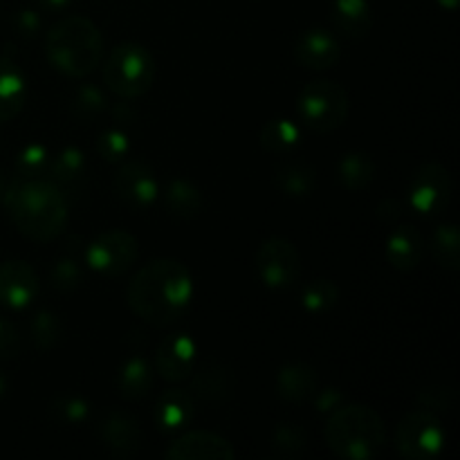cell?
<instances>
[{"label":"cell","mask_w":460,"mask_h":460,"mask_svg":"<svg viewBox=\"0 0 460 460\" xmlns=\"http://www.w3.org/2000/svg\"><path fill=\"white\" fill-rule=\"evenodd\" d=\"M193 299V277L182 261L155 259L137 270L126 288V301L135 317L166 328L178 322Z\"/></svg>","instance_id":"1"},{"label":"cell","mask_w":460,"mask_h":460,"mask_svg":"<svg viewBox=\"0 0 460 460\" xmlns=\"http://www.w3.org/2000/svg\"><path fill=\"white\" fill-rule=\"evenodd\" d=\"M0 198L7 207L13 227L30 241L49 243L66 232L67 198L48 175L13 178Z\"/></svg>","instance_id":"2"},{"label":"cell","mask_w":460,"mask_h":460,"mask_svg":"<svg viewBox=\"0 0 460 460\" xmlns=\"http://www.w3.org/2000/svg\"><path fill=\"white\" fill-rule=\"evenodd\" d=\"M45 57L49 66L70 79L88 76L103 61V36L85 16H67L49 27L45 36Z\"/></svg>","instance_id":"3"},{"label":"cell","mask_w":460,"mask_h":460,"mask_svg":"<svg viewBox=\"0 0 460 460\" xmlns=\"http://www.w3.org/2000/svg\"><path fill=\"white\" fill-rule=\"evenodd\" d=\"M323 438L328 449L344 460H373L386 447V425L367 404H341L328 413Z\"/></svg>","instance_id":"4"},{"label":"cell","mask_w":460,"mask_h":460,"mask_svg":"<svg viewBox=\"0 0 460 460\" xmlns=\"http://www.w3.org/2000/svg\"><path fill=\"white\" fill-rule=\"evenodd\" d=\"M103 63V84L119 99H137L155 81V58L151 49L135 40L115 45Z\"/></svg>","instance_id":"5"},{"label":"cell","mask_w":460,"mask_h":460,"mask_svg":"<svg viewBox=\"0 0 460 460\" xmlns=\"http://www.w3.org/2000/svg\"><path fill=\"white\" fill-rule=\"evenodd\" d=\"M349 93L331 79L310 81L296 97V112H299L301 124L319 135L341 128L349 119Z\"/></svg>","instance_id":"6"},{"label":"cell","mask_w":460,"mask_h":460,"mask_svg":"<svg viewBox=\"0 0 460 460\" xmlns=\"http://www.w3.org/2000/svg\"><path fill=\"white\" fill-rule=\"evenodd\" d=\"M394 443L402 458L431 460L443 454L447 434H445L443 422L434 411L416 409L398 422Z\"/></svg>","instance_id":"7"},{"label":"cell","mask_w":460,"mask_h":460,"mask_svg":"<svg viewBox=\"0 0 460 460\" xmlns=\"http://www.w3.org/2000/svg\"><path fill=\"white\" fill-rule=\"evenodd\" d=\"M84 259L90 270L103 277H121L135 265L139 256V243L124 229H108L94 236L84 247Z\"/></svg>","instance_id":"8"},{"label":"cell","mask_w":460,"mask_h":460,"mask_svg":"<svg viewBox=\"0 0 460 460\" xmlns=\"http://www.w3.org/2000/svg\"><path fill=\"white\" fill-rule=\"evenodd\" d=\"M256 274L263 286L272 290H283L299 281L301 254L292 241L283 236H272L261 243L256 250Z\"/></svg>","instance_id":"9"},{"label":"cell","mask_w":460,"mask_h":460,"mask_svg":"<svg viewBox=\"0 0 460 460\" xmlns=\"http://www.w3.org/2000/svg\"><path fill=\"white\" fill-rule=\"evenodd\" d=\"M454 182L447 166L440 162H427L413 173L407 189V202L413 211L422 216L443 214L452 200Z\"/></svg>","instance_id":"10"},{"label":"cell","mask_w":460,"mask_h":460,"mask_svg":"<svg viewBox=\"0 0 460 460\" xmlns=\"http://www.w3.org/2000/svg\"><path fill=\"white\" fill-rule=\"evenodd\" d=\"M198 346L187 332H173L160 341L155 350V371L162 380L171 385H180L191 377L196 371Z\"/></svg>","instance_id":"11"},{"label":"cell","mask_w":460,"mask_h":460,"mask_svg":"<svg viewBox=\"0 0 460 460\" xmlns=\"http://www.w3.org/2000/svg\"><path fill=\"white\" fill-rule=\"evenodd\" d=\"M117 196L133 209H148L160 196V182L155 171L139 160L121 162L112 180Z\"/></svg>","instance_id":"12"},{"label":"cell","mask_w":460,"mask_h":460,"mask_svg":"<svg viewBox=\"0 0 460 460\" xmlns=\"http://www.w3.org/2000/svg\"><path fill=\"white\" fill-rule=\"evenodd\" d=\"M40 292V279L25 261L0 263V305L9 310H25Z\"/></svg>","instance_id":"13"},{"label":"cell","mask_w":460,"mask_h":460,"mask_svg":"<svg viewBox=\"0 0 460 460\" xmlns=\"http://www.w3.org/2000/svg\"><path fill=\"white\" fill-rule=\"evenodd\" d=\"M169 460H234L236 449L214 431H187L166 447Z\"/></svg>","instance_id":"14"},{"label":"cell","mask_w":460,"mask_h":460,"mask_svg":"<svg viewBox=\"0 0 460 460\" xmlns=\"http://www.w3.org/2000/svg\"><path fill=\"white\" fill-rule=\"evenodd\" d=\"M102 445L117 458H133L142 449V429L133 416L124 411H111L99 427Z\"/></svg>","instance_id":"15"},{"label":"cell","mask_w":460,"mask_h":460,"mask_svg":"<svg viewBox=\"0 0 460 460\" xmlns=\"http://www.w3.org/2000/svg\"><path fill=\"white\" fill-rule=\"evenodd\" d=\"M295 58L299 61V66L308 67V70H331L340 63L341 49L335 34L317 27V30H308L299 36L295 45Z\"/></svg>","instance_id":"16"},{"label":"cell","mask_w":460,"mask_h":460,"mask_svg":"<svg viewBox=\"0 0 460 460\" xmlns=\"http://www.w3.org/2000/svg\"><path fill=\"white\" fill-rule=\"evenodd\" d=\"M191 395L207 404H223L236 391V376L227 364H209L191 373Z\"/></svg>","instance_id":"17"},{"label":"cell","mask_w":460,"mask_h":460,"mask_svg":"<svg viewBox=\"0 0 460 460\" xmlns=\"http://www.w3.org/2000/svg\"><path fill=\"white\" fill-rule=\"evenodd\" d=\"M425 243L413 225H398L386 238V261L398 272H411L420 265Z\"/></svg>","instance_id":"18"},{"label":"cell","mask_w":460,"mask_h":460,"mask_svg":"<svg viewBox=\"0 0 460 460\" xmlns=\"http://www.w3.org/2000/svg\"><path fill=\"white\" fill-rule=\"evenodd\" d=\"M319 389V376L310 364L288 362L277 373V394L286 402L304 404L313 400Z\"/></svg>","instance_id":"19"},{"label":"cell","mask_w":460,"mask_h":460,"mask_svg":"<svg viewBox=\"0 0 460 460\" xmlns=\"http://www.w3.org/2000/svg\"><path fill=\"white\" fill-rule=\"evenodd\" d=\"M191 391L184 389H166L164 394L157 398L155 411H153V420H155L160 431H180L193 420V411H196V402H193Z\"/></svg>","instance_id":"20"},{"label":"cell","mask_w":460,"mask_h":460,"mask_svg":"<svg viewBox=\"0 0 460 460\" xmlns=\"http://www.w3.org/2000/svg\"><path fill=\"white\" fill-rule=\"evenodd\" d=\"M27 84L21 67L7 57H0V121H9L25 108Z\"/></svg>","instance_id":"21"},{"label":"cell","mask_w":460,"mask_h":460,"mask_svg":"<svg viewBox=\"0 0 460 460\" xmlns=\"http://www.w3.org/2000/svg\"><path fill=\"white\" fill-rule=\"evenodd\" d=\"M48 178L61 189L63 193L81 191L85 184V155L76 146L63 148L54 157H49Z\"/></svg>","instance_id":"22"},{"label":"cell","mask_w":460,"mask_h":460,"mask_svg":"<svg viewBox=\"0 0 460 460\" xmlns=\"http://www.w3.org/2000/svg\"><path fill=\"white\" fill-rule=\"evenodd\" d=\"M332 22L349 39H364L373 27V9L368 0H332Z\"/></svg>","instance_id":"23"},{"label":"cell","mask_w":460,"mask_h":460,"mask_svg":"<svg viewBox=\"0 0 460 460\" xmlns=\"http://www.w3.org/2000/svg\"><path fill=\"white\" fill-rule=\"evenodd\" d=\"M153 386V368L142 355H130L117 373V391L128 402L146 398Z\"/></svg>","instance_id":"24"},{"label":"cell","mask_w":460,"mask_h":460,"mask_svg":"<svg viewBox=\"0 0 460 460\" xmlns=\"http://www.w3.org/2000/svg\"><path fill=\"white\" fill-rule=\"evenodd\" d=\"M164 205L171 216L180 220H191L196 218L202 211V191L191 182V180H171L169 187L164 191Z\"/></svg>","instance_id":"25"},{"label":"cell","mask_w":460,"mask_h":460,"mask_svg":"<svg viewBox=\"0 0 460 460\" xmlns=\"http://www.w3.org/2000/svg\"><path fill=\"white\" fill-rule=\"evenodd\" d=\"M261 146L272 155H290L301 144V128L288 117H274L261 128Z\"/></svg>","instance_id":"26"},{"label":"cell","mask_w":460,"mask_h":460,"mask_svg":"<svg viewBox=\"0 0 460 460\" xmlns=\"http://www.w3.org/2000/svg\"><path fill=\"white\" fill-rule=\"evenodd\" d=\"M274 184L283 196L305 198L317 187V171L305 162H290V164L279 166L274 173Z\"/></svg>","instance_id":"27"},{"label":"cell","mask_w":460,"mask_h":460,"mask_svg":"<svg viewBox=\"0 0 460 460\" xmlns=\"http://www.w3.org/2000/svg\"><path fill=\"white\" fill-rule=\"evenodd\" d=\"M340 182L349 191H362L376 180V162L368 153L350 151L340 160Z\"/></svg>","instance_id":"28"},{"label":"cell","mask_w":460,"mask_h":460,"mask_svg":"<svg viewBox=\"0 0 460 460\" xmlns=\"http://www.w3.org/2000/svg\"><path fill=\"white\" fill-rule=\"evenodd\" d=\"M429 252L440 268L456 272L460 268V234L456 225H438L429 238Z\"/></svg>","instance_id":"29"},{"label":"cell","mask_w":460,"mask_h":460,"mask_svg":"<svg viewBox=\"0 0 460 460\" xmlns=\"http://www.w3.org/2000/svg\"><path fill=\"white\" fill-rule=\"evenodd\" d=\"M31 341L39 350L48 353V350H54L63 340V322L57 313L52 310H39V313L31 317L30 323Z\"/></svg>","instance_id":"30"},{"label":"cell","mask_w":460,"mask_h":460,"mask_svg":"<svg viewBox=\"0 0 460 460\" xmlns=\"http://www.w3.org/2000/svg\"><path fill=\"white\" fill-rule=\"evenodd\" d=\"M70 111L76 119L93 121L108 111V97L99 85L85 84L75 93L70 103Z\"/></svg>","instance_id":"31"},{"label":"cell","mask_w":460,"mask_h":460,"mask_svg":"<svg viewBox=\"0 0 460 460\" xmlns=\"http://www.w3.org/2000/svg\"><path fill=\"white\" fill-rule=\"evenodd\" d=\"M340 301V288L335 281L326 277H319L314 281H310L308 286L301 292V305H304L308 313H326L332 305Z\"/></svg>","instance_id":"32"},{"label":"cell","mask_w":460,"mask_h":460,"mask_svg":"<svg viewBox=\"0 0 460 460\" xmlns=\"http://www.w3.org/2000/svg\"><path fill=\"white\" fill-rule=\"evenodd\" d=\"M270 447H272L274 456L296 458L305 452V447H308V436H305V431L301 429L299 425L283 422V425H279L277 429H274Z\"/></svg>","instance_id":"33"},{"label":"cell","mask_w":460,"mask_h":460,"mask_svg":"<svg viewBox=\"0 0 460 460\" xmlns=\"http://www.w3.org/2000/svg\"><path fill=\"white\" fill-rule=\"evenodd\" d=\"M49 151L43 144H27L16 157V178H43L48 175Z\"/></svg>","instance_id":"34"},{"label":"cell","mask_w":460,"mask_h":460,"mask_svg":"<svg viewBox=\"0 0 460 460\" xmlns=\"http://www.w3.org/2000/svg\"><path fill=\"white\" fill-rule=\"evenodd\" d=\"M84 270L75 256H61L49 270V286L58 292H75L81 286Z\"/></svg>","instance_id":"35"},{"label":"cell","mask_w":460,"mask_h":460,"mask_svg":"<svg viewBox=\"0 0 460 460\" xmlns=\"http://www.w3.org/2000/svg\"><path fill=\"white\" fill-rule=\"evenodd\" d=\"M97 153L102 155V160L111 162V164H119L126 160V155L130 153V139L126 135L124 128H108L103 130L97 137Z\"/></svg>","instance_id":"36"},{"label":"cell","mask_w":460,"mask_h":460,"mask_svg":"<svg viewBox=\"0 0 460 460\" xmlns=\"http://www.w3.org/2000/svg\"><path fill=\"white\" fill-rule=\"evenodd\" d=\"M52 413L63 425H81L88 420L90 404L79 395H58L52 402Z\"/></svg>","instance_id":"37"},{"label":"cell","mask_w":460,"mask_h":460,"mask_svg":"<svg viewBox=\"0 0 460 460\" xmlns=\"http://www.w3.org/2000/svg\"><path fill=\"white\" fill-rule=\"evenodd\" d=\"M454 394L452 386L447 385H429V386H422L420 394H418V404L420 409H427V411H445L454 404Z\"/></svg>","instance_id":"38"},{"label":"cell","mask_w":460,"mask_h":460,"mask_svg":"<svg viewBox=\"0 0 460 460\" xmlns=\"http://www.w3.org/2000/svg\"><path fill=\"white\" fill-rule=\"evenodd\" d=\"M18 353H21V335L12 322L0 317V362L13 359Z\"/></svg>","instance_id":"39"},{"label":"cell","mask_w":460,"mask_h":460,"mask_svg":"<svg viewBox=\"0 0 460 460\" xmlns=\"http://www.w3.org/2000/svg\"><path fill=\"white\" fill-rule=\"evenodd\" d=\"M346 402L344 394H341L340 389H335V386H326V389H317V394L313 395V404L314 409H317L319 413H332L337 407H341V404Z\"/></svg>","instance_id":"40"},{"label":"cell","mask_w":460,"mask_h":460,"mask_svg":"<svg viewBox=\"0 0 460 460\" xmlns=\"http://www.w3.org/2000/svg\"><path fill=\"white\" fill-rule=\"evenodd\" d=\"M13 27H16V31L22 39H34L40 31V16L34 9H21L13 16Z\"/></svg>","instance_id":"41"},{"label":"cell","mask_w":460,"mask_h":460,"mask_svg":"<svg viewBox=\"0 0 460 460\" xmlns=\"http://www.w3.org/2000/svg\"><path fill=\"white\" fill-rule=\"evenodd\" d=\"M400 216H402V202L395 200V198H385L376 209V218L382 225H389V227L398 225Z\"/></svg>","instance_id":"42"},{"label":"cell","mask_w":460,"mask_h":460,"mask_svg":"<svg viewBox=\"0 0 460 460\" xmlns=\"http://www.w3.org/2000/svg\"><path fill=\"white\" fill-rule=\"evenodd\" d=\"M111 112H112V119H115L117 128L135 126V124H137V119H139V112L135 111V108L130 106V103H126V99H124V102L115 103V106L111 108Z\"/></svg>","instance_id":"43"},{"label":"cell","mask_w":460,"mask_h":460,"mask_svg":"<svg viewBox=\"0 0 460 460\" xmlns=\"http://www.w3.org/2000/svg\"><path fill=\"white\" fill-rule=\"evenodd\" d=\"M36 3H39V7L45 9V12L57 13V12H63L66 7H70L72 0H36Z\"/></svg>","instance_id":"44"},{"label":"cell","mask_w":460,"mask_h":460,"mask_svg":"<svg viewBox=\"0 0 460 460\" xmlns=\"http://www.w3.org/2000/svg\"><path fill=\"white\" fill-rule=\"evenodd\" d=\"M436 3H438L443 9H447V12H456L460 0H436Z\"/></svg>","instance_id":"45"},{"label":"cell","mask_w":460,"mask_h":460,"mask_svg":"<svg viewBox=\"0 0 460 460\" xmlns=\"http://www.w3.org/2000/svg\"><path fill=\"white\" fill-rule=\"evenodd\" d=\"M7 389H9V382H7V377H4V376H0V395H4V394H7Z\"/></svg>","instance_id":"46"},{"label":"cell","mask_w":460,"mask_h":460,"mask_svg":"<svg viewBox=\"0 0 460 460\" xmlns=\"http://www.w3.org/2000/svg\"><path fill=\"white\" fill-rule=\"evenodd\" d=\"M4 187H7V182H4V178H3V173H0V196H3V191H4Z\"/></svg>","instance_id":"47"}]
</instances>
